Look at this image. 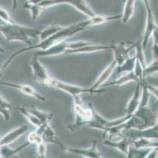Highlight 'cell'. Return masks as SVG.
<instances>
[{
    "mask_svg": "<svg viewBox=\"0 0 158 158\" xmlns=\"http://www.w3.org/2000/svg\"><path fill=\"white\" fill-rule=\"evenodd\" d=\"M158 121V98L151 93L148 104H140L130 118L121 124L123 133L131 129L143 130L154 126Z\"/></svg>",
    "mask_w": 158,
    "mask_h": 158,
    "instance_id": "cell-1",
    "label": "cell"
},
{
    "mask_svg": "<svg viewBox=\"0 0 158 158\" xmlns=\"http://www.w3.org/2000/svg\"><path fill=\"white\" fill-rule=\"evenodd\" d=\"M84 29H85V28L82 25L81 22H79L77 23V24L75 25H72L67 26V27H64L61 31L55 33V34L52 35L51 37H48V38L45 39V40H40V41H39V43H35V44H33V45L28 46V47H24V48H21L20 49V50L15 52L14 53H13L3 64L4 69H6L10 64H11L13 60H14L16 57H18L19 55L23 54L24 52H29V51L32 50H46V49L51 47V46L56 44V43L64 41L66 39L73 37L75 34L80 33V32H82Z\"/></svg>",
    "mask_w": 158,
    "mask_h": 158,
    "instance_id": "cell-2",
    "label": "cell"
},
{
    "mask_svg": "<svg viewBox=\"0 0 158 158\" xmlns=\"http://www.w3.org/2000/svg\"><path fill=\"white\" fill-rule=\"evenodd\" d=\"M42 29L40 27L24 26L14 23L0 25V33L7 41H21L28 46L33 45V40H39V35Z\"/></svg>",
    "mask_w": 158,
    "mask_h": 158,
    "instance_id": "cell-3",
    "label": "cell"
},
{
    "mask_svg": "<svg viewBox=\"0 0 158 158\" xmlns=\"http://www.w3.org/2000/svg\"><path fill=\"white\" fill-rule=\"evenodd\" d=\"M73 111L76 115L74 123L68 127L69 130L75 131L79 128L86 126L92 120L94 116V108L91 103H88L84 105L80 97L73 99Z\"/></svg>",
    "mask_w": 158,
    "mask_h": 158,
    "instance_id": "cell-4",
    "label": "cell"
},
{
    "mask_svg": "<svg viewBox=\"0 0 158 158\" xmlns=\"http://www.w3.org/2000/svg\"><path fill=\"white\" fill-rule=\"evenodd\" d=\"M63 3L73 6L77 11L83 13L88 17H92L95 14L92 9L86 2L85 0H41L38 5L41 6L44 8H47Z\"/></svg>",
    "mask_w": 158,
    "mask_h": 158,
    "instance_id": "cell-5",
    "label": "cell"
},
{
    "mask_svg": "<svg viewBox=\"0 0 158 158\" xmlns=\"http://www.w3.org/2000/svg\"><path fill=\"white\" fill-rule=\"evenodd\" d=\"M51 87L54 88V89H59V90L63 91L66 93L69 94L70 96L73 97V99H77L80 97L81 94L84 93H90V94H98L96 91L92 90L90 88H84L81 87L80 85H72V84L66 83V82H61L59 80H57L55 78H53L51 82Z\"/></svg>",
    "mask_w": 158,
    "mask_h": 158,
    "instance_id": "cell-6",
    "label": "cell"
},
{
    "mask_svg": "<svg viewBox=\"0 0 158 158\" xmlns=\"http://www.w3.org/2000/svg\"><path fill=\"white\" fill-rule=\"evenodd\" d=\"M31 74L34 80L47 86L51 85L53 78L50 76L45 66H44V65L40 63V57L35 55H33L31 57Z\"/></svg>",
    "mask_w": 158,
    "mask_h": 158,
    "instance_id": "cell-7",
    "label": "cell"
},
{
    "mask_svg": "<svg viewBox=\"0 0 158 158\" xmlns=\"http://www.w3.org/2000/svg\"><path fill=\"white\" fill-rule=\"evenodd\" d=\"M144 2L145 7L146 11V28H145L144 33L142 37V47L146 49L148 44V42L153 36V33L158 25L155 21L154 16H153V11H152L151 6L149 3V0H143Z\"/></svg>",
    "mask_w": 158,
    "mask_h": 158,
    "instance_id": "cell-8",
    "label": "cell"
},
{
    "mask_svg": "<svg viewBox=\"0 0 158 158\" xmlns=\"http://www.w3.org/2000/svg\"><path fill=\"white\" fill-rule=\"evenodd\" d=\"M63 151L68 152L70 153H74L78 156H83L86 158H102L103 156L101 152H99L97 148V141L94 140L92 145L89 148H74L69 147L64 145H63L61 148Z\"/></svg>",
    "mask_w": 158,
    "mask_h": 158,
    "instance_id": "cell-9",
    "label": "cell"
},
{
    "mask_svg": "<svg viewBox=\"0 0 158 158\" xmlns=\"http://www.w3.org/2000/svg\"><path fill=\"white\" fill-rule=\"evenodd\" d=\"M124 135L131 139H137L139 138H146L156 139L158 140V121L154 126L145 129L143 130L131 129L123 132Z\"/></svg>",
    "mask_w": 158,
    "mask_h": 158,
    "instance_id": "cell-10",
    "label": "cell"
},
{
    "mask_svg": "<svg viewBox=\"0 0 158 158\" xmlns=\"http://www.w3.org/2000/svg\"><path fill=\"white\" fill-rule=\"evenodd\" d=\"M116 66H117V64H116V61L113 59V60L111 62V63H110V64L109 65V66H108L102 72L101 74L99 75L98 78H97V80H96L95 82L94 83V85H93L91 87H90V89L94 91H96L98 94H102V93H104L105 91L106 90V89H100L99 88L102 87V85H104V84L109 80V78H110L112 74L113 73V71L115 70Z\"/></svg>",
    "mask_w": 158,
    "mask_h": 158,
    "instance_id": "cell-11",
    "label": "cell"
},
{
    "mask_svg": "<svg viewBox=\"0 0 158 158\" xmlns=\"http://www.w3.org/2000/svg\"><path fill=\"white\" fill-rule=\"evenodd\" d=\"M70 48V42L62 41L56 43L51 47L44 51H35L33 55L38 57H49V56H56L65 53L68 49Z\"/></svg>",
    "mask_w": 158,
    "mask_h": 158,
    "instance_id": "cell-12",
    "label": "cell"
},
{
    "mask_svg": "<svg viewBox=\"0 0 158 158\" xmlns=\"http://www.w3.org/2000/svg\"><path fill=\"white\" fill-rule=\"evenodd\" d=\"M0 85L9 87V88L18 89V90H19L22 93L30 96V97H32L35 98V99L39 100V101H46L45 97L39 93V92H37L34 88H32V87L28 85H21V84L12 83V82H0Z\"/></svg>",
    "mask_w": 158,
    "mask_h": 158,
    "instance_id": "cell-13",
    "label": "cell"
},
{
    "mask_svg": "<svg viewBox=\"0 0 158 158\" xmlns=\"http://www.w3.org/2000/svg\"><path fill=\"white\" fill-rule=\"evenodd\" d=\"M133 47V43L126 46L125 43L121 42L120 43H114V47L112 49L113 52V59L116 61L117 66L123 64L129 58V52Z\"/></svg>",
    "mask_w": 158,
    "mask_h": 158,
    "instance_id": "cell-14",
    "label": "cell"
},
{
    "mask_svg": "<svg viewBox=\"0 0 158 158\" xmlns=\"http://www.w3.org/2000/svg\"><path fill=\"white\" fill-rule=\"evenodd\" d=\"M37 131L43 134L44 141L46 142L53 143V144L56 145L61 149V146H63V143L59 139V138L57 137L56 132L54 131V129L50 126V123H45L43 124L42 126L36 129Z\"/></svg>",
    "mask_w": 158,
    "mask_h": 158,
    "instance_id": "cell-15",
    "label": "cell"
},
{
    "mask_svg": "<svg viewBox=\"0 0 158 158\" xmlns=\"http://www.w3.org/2000/svg\"><path fill=\"white\" fill-rule=\"evenodd\" d=\"M122 14H118V15H97L94 14L92 17H89L88 19L86 21H81L82 25L84 28H87L90 26L99 25L104 24V23L109 22V21H115V20H121Z\"/></svg>",
    "mask_w": 158,
    "mask_h": 158,
    "instance_id": "cell-16",
    "label": "cell"
},
{
    "mask_svg": "<svg viewBox=\"0 0 158 158\" xmlns=\"http://www.w3.org/2000/svg\"><path fill=\"white\" fill-rule=\"evenodd\" d=\"M28 125H21L17 128L14 129L13 130L7 133L6 134L3 136L0 139V146H10L11 143L15 142L17 139L24 134L28 131Z\"/></svg>",
    "mask_w": 158,
    "mask_h": 158,
    "instance_id": "cell-17",
    "label": "cell"
},
{
    "mask_svg": "<svg viewBox=\"0 0 158 158\" xmlns=\"http://www.w3.org/2000/svg\"><path fill=\"white\" fill-rule=\"evenodd\" d=\"M141 98H142V82H137V85L135 89V92L129 100L125 108V112L127 115H132L138 108L141 103Z\"/></svg>",
    "mask_w": 158,
    "mask_h": 158,
    "instance_id": "cell-18",
    "label": "cell"
},
{
    "mask_svg": "<svg viewBox=\"0 0 158 158\" xmlns=\"http://www.w3.org/2000/svg\"><path fill=\"white\" fill-rule=\"evenodd\" d=\"M114 47V44H110V45H105V44H94L90 43L87 46H84L83 47H80L77 49H73V50H67L65 53L68 54H84V53H93L95 52H100V51H107L112 50Z\"/></svg>",
    "mask_w": 158,
    "mask_h": 158,
    "instance_id": "cell-19",
    "label": "cell"
},
{
    "mask_svg": "<svg viewBox=\"0 0 158 158\" xmlns=\"http://www.w3.org/2000/svg\"><path fill=\"white\" fill-rule=\"evenodd\" d=\"M135 82L136 83L139 82H140L139 79V78L137 77V75L135 74V71H131L127 72V73H124L123 74L120 75L117 79H116L113 82H110V83H108L106 85V86H117L120 87L122 86L124 84H127L128 82Z\"/></svg>",
    "mask_w": 158,
    "mask_h": 158,
    "instance_id": "cell-20",
    "label": "cell"
},
{
    "mask_svg": "<svg viewBox=\"0 0 158 158\" xmlns=\"http://www.w3.org/2000/svg\"><path fill=\"white\" fill-rule=\"evenodd\" d=\"M29 145H31V143L28 142L21 145V146L16 148V149H11L9 146H0V154H1L2 157L4 158L16 157L18 153H20L21 150L25 149Z\"/></svg>",
    "mask_w": 158,
    "mask_h": 158,
    "instance_id": "cell-21",
    "label": "cell"
},
{
    "mask_svg": "<svg viewBox=\"0 0 158 158\" xmlns=\"http://www.w3.org/2000/svg\"><path fill=\"white\" fill-rule=\"evenodd\" d=\"M153 148H136L131 145L126 156L127 158H147L148 154Z\"/></svg>",
    "mask_w": 158,
    "mask_h": 158,
    "instance_id": "cell-22",
    "label": "cell"
},
{
    "mask_svg": "<svg viewBox=\"0 0 158 158\" xmlns=\"http://www.w3.org/2000/svg\"><path fill=\"white\" fill-rule=\"evenodd\" d=\"M25 108H26L30 112L32 113L33 115H35L37 118L40 119V121L42 122V124L50 123L51 120H52L53 114H51V113L47 112V111H41V110L35 108V106H28V105H26Z\"/></svg>",
    "mask_w": 158,
    "mask_h": 158,
    "instance_id": "cell-23",
    "label": "cell"
},
{
    "mask_svg": "<svg viewBox=\"0 0 158 158\" xmlns=\"http://www.w3.org/2000/svg\"><path fill=\"white\" fill-rule=\"evenodd\" d=\"M136 0H126L124 7H123V14H122L121 21L123 24L128 22L134 14L135 2Z\"/></svg>",
    "mask_w": 158,
    "mask_h": 158,
    "instance_id": "cell-24",
    "label": "cell"
},
{
    "mask_svg": "<svg viewBox=\"0 0 158 158\" xmlns=\"http://www.w3.org/2000/svg\"><path fill=\"white\" fill-rule=\"evenodd\" d=\"M132 146L136 148H155L158 147V140L156 139L139 138L137 139H131Z\"/></svg>",
    "mask_w": 158,
    "mask_h": 158,
    "instance_id": "cell-25",
    "label": "cell"
},
{
    "mask_svg": "<svg viewBox=\"0 0 158 158\" xmlns=\"http://www.w3.org/2000/svg\"><path fill=\"white\" fill-rule=\"evenodd\" d=\"M136 61H137L136 56L129 57L123 64L116 66L117 74L121 75L122 73H127V72L133 71L135 70V67Z\"/></svg>",
    "mask_w": 158,
    "mask_h": 158,
    "instance_id": "cell-26",
    "label": "cell"
},
{
    "mask_svg": "<svg viewBox=\"0 0 158 158\" xmlns=\"http://www.w3.org/2000/svg\"><path fill=\"white\" fill-rule=\"evenodd\" d=\"M63 28H64L63 26L54 25H49L47 27H46V28L43 29H41L40 35H39V41L45 40V39L51 37L52 35L61 31Z\"/></svg>",
    "mask_w": 158,
    "mask_h": 158,
    "instance_id": "cell-27",
    "label": "cell"
},
{
    "mask_svg": "<svg viewBox=\"0 0 158 158\" xmlns=\"http://www.w3.org/2000/svg\"><path fill=\"white\" fill-rule=\"evenodd\" d=\"M18 110H19L20 112L28 120V121L29 122L31 125H33L34 127H36V128H38V127L42 126V122L40 121V119L37 118L35 115H33L32 113L30 112V111L25 108V106H22L21 107V108H18Z\"/></svg>",
    "mask_w": 158,
    "mask_h": 158,
    "instance_id": "cell-28",
    "label": "cell"
},
{
    "mask_svg": "<svg viewBox=\"0 0 158 158\" xmlns=\"http://www.w3.org/2000/svg\"><path fill=\"white\" fill-rule=\"evenodd\" d=\"M24 8L28 9V11H30L31 15V19L32 20H36L39 17V16L40 15V14L43 12L44 9L41 6L38 5V4H33L30 3V2H26V3L24 4Z\"/></svg>",
    "mask_w": 158,
    "mask_h": 158,
    "instance_id": "cell-29",
    "label": "cell"
},
{
    "mask_svg": "<svg viewBox=\"0 0 158 158\" xmlns=\"http://www.w3.org/2000/svg\"><path fill=\"white\" fill-rule=\"evenodd\" d=\"M158 73V59H153L152 63L149 65H146L143 69V78L146 79V78L151 75H154Z\"/></svg>",
    "mask_w": 158,
    "mask_h": 158,
    "instance_id": "cell-30",
    "label": "cell"
},
{
    "mask_svg": "<svg viewBox=\"0 0 158 158\" xmlns=\"http://www.w3.org/2000/svg\"><path fill=\"white\" fill-rule=\"evenodd\" d=\"M28 142H29L31 144H35L37 146V145L44 142L45 141L43 137V134L37 130H35L33 132L29 133L28 136Z\"/></svg>",
    "mask_w": 158,
    "mask_h": 158,
    "instance_id": "cell-31",
    "label": "cell"
},
{
    "mask_svg": "<svg viewBox=\"0 0 158 158\" xmlns=\"http://www.w3.org/2000/svg\"><path fill=\"white\" fill-rule=\"evenodd\" d=\"M47 142H43L41 144L37 145V152L38 156L40 158H45L47 156Z\"/></svg>",
    "mask_w": 158,
    "mask_h": 158,
    "instance_id": "cell-32",
    "label": "cell"
},
{
    "mask_svg": "<svg viewBox=\"0 0 158 158\" xmlns=\"http://www.w3.org/2000/svg\"><path fill=\"white\" fill-rule=\"evenodd\" d=\"M0 18L2 19L3 21H5L7 23H14V20L11 18L10 15L9 14V13L7 12L6 11H5L4 9L0 8Z\"/></svg>",
    "mask_w": 158,
    "mask_h": 158,
    "instance_id": "cell-33",
    "label": "cell"
},
{
    "mask_svg": "<svg viewBox=\"0 0 158 158\" xmlns=\"http://www.w3.org/2000/svg\"><path fill=\"white\" fill-rule=\"evenodd\" d=\"M10 110L6 109V108H4L0 106V114L3 116L5 121H8L10 120Z\"/></svg>",
    "mask_w": 158,
    "mask_h": 158,
    "instance_id": "cell-34",
    "label": "cell"
},
{
    "mask_svg": "<svg viewBox=\"0 0 158 158\" xmlns=\"http://www.w3.org/2000/svg\"><path fill=\"white\" fill-rule=\"evenodd\" d=\"M0 106L9 110H10L11 108H12V105H11L10 103L8 102L7 101H6L2 96H1V94H0Z\"/></svg>",
    "mask_w": 158,
    "mask_h": 158,
    "instance_id": "cell-35",
    "label": "cell"
},
{
    "mask_svg": "<svg viewBox=\"0 0 158 158\" xmlns=\"http://www.w3.org/2000/svg\"><path fill=\"white\" fill-rule=\"evenodd\" d=\"M158 157V147L153 148L149 153L148 154L147 158H156Z\"/></svg>",
    "mask_w": 158,
    "mask_h": 158,
    "instance_id": "cell-36",
    "label": "cell"
},
{
    "mask_svg": "<svg viewBox=\"0 0 158 158\" xmlns=\"http://www.w3.org/2000/svg\"><path fill=\"white\" fill-rule=\"evenodd\" d=\"M153 55L154 59H158V43H153Z\"/></svg>",
    "mask_w": 158,
    "mask_h": 158,
    "instance_id": "cell-37",
    "label": "cell"
},
{
    "mask_svg": "<svg viewBox=\"0 0 158 158\" xmlns=\"http://www.w3.org/2000/svg\"><path fill=\"white\" fill-rule=\"evenodd\" d=\"M18 7V0H12V10L15 11Z\"/></svg>",
    "mask_w": 158,
    "mask_h": 158,
    "instance_id": "cell-38",
    "label": "cell"
},
{
    "mask_svg": "<svg viewBox=\"0 0 158 158\" xmlns=\"http://www.w3.org/2000/svg\"><path fill=\"white\" fill-rule=\"evenodd\" d=\"M5 52V50H4L3 47L0 46V53H2V52Z\"/></svg>",
    "mask_w": 158,
    "mask_h": 158,
    "instance_id": "cell-39",
    "label": "cell"
},
{
    "mask_svg": "<svg viewBox=\"0 0 158 158\" xmlns=\"http://www.w3.org/2000/svg\"><path fill=\"white\" fill-rule=\"evenodd\" d=\"M2 72H1V70H0V78H2Z\"/></svg>",
    "mask_w": 158,
    "mask_h": 158,
    "instance_id": "cell-40",
    "label": "cell"
}]
</instances>
